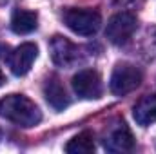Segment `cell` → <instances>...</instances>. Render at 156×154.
Segmentation results:
<instances>
[{
    "instance_id": "obj_13",
    "label": "cell",
    "mask_w": 156,
    "mask_h": 154,
    "mask_svg": "<svg viewBox=\"0 0 156 154\" xmlns=\"http://www.w3.org/2000/svg\"><path fill=\"white\" fill-rule=\"evenodd\" d=\"M4 82H5V78H4V73H2V71H0V85H2V83H4Z\"/></svg>"
},
{
    "instance_id": "obj_10",
    "label": "cell",
    "mask_w": 156,
    "mask_h": 154,
    "mask_svg": "<svg viewBox=\"0 0 156 154\" xmlns=\"http://www.w3.org/2000/svg\"><path fill=\"white\" fill-rule=\"evenodd\" d=\"M133 116L138 125L147 127L156 121V94L144 96L133 109Z\"/></svg>"
},
{
    "instance_id": "obj_3",
    "label": "cell",
    "mask_w": 156,
    "mask_h": 154,
    "mask_svg": "<svg viewBox=\"0 0 156 154\" xmlns=\"http://www.w3.org/2000/svg\"><path fill=\"white\" fill-rule=\"evenodd\" d=\"M142 83V71L133 64H118L111 75L109 89L116 96H125L133 93Z\"/></svg>"
},
{
    "instance_id": "obj_5",
    "label": "cell",
    "mask_w": 156,
    "mask_h": 154,
    "mask_svg": "<svg viewBox=\"0 0 156 154\" xmlns=\"http://www.w3.org/2000/svg\"><path fill=\"white\" fill-rule=\"evenodd\" d=\"M104 149L109 152H129L134 149V138L125 121H116L107 129L104 136Z\"/></svg>"
},
{
    "instance_id": "obj_2",
    "label": "cell",
    "mask_w": 156,
    "mask_h": 154,
    "mask_svg": "<svg viewBox=\"0 0 156 154\" xmlns=\"http://www.w3.org/2000/svg\"><path fill=\"white\" fill-rule=\"evenodd\" d=\"M64 24L76 35L82 37H93L102 24V16L94 9H80V7H69L62 15Z\"/></svg>"
},
{
    "instance_id": "obj_9",
    "label": "cell",
    "mask_w": 156,
    "mask_h": 154,
    "mask_svg": "<svg viewBox=\"0 0 156 154\" xmlns=\"http://www.w3.org/2000/svg\"><path fill=\"white\" fill-rule=\"evenodd\" d=\"M44 94H45V100L47 103L56 109V111H64L67 105H69V96L64 89V85L60 83L58 78H49L44 85Z\"/></svg>"
},
{
    "instance_id": "obj_1",
    "label": "cell",
    "mask_w": 156,
    "mask_h": 154,
    "mask_svg": "<svg viewBox=\"0 0 156 154\" xmlns=\"http://www.w3.org/2000/svg\"><path fill=\"white\" fill-rule=\"evenodd\" d=\"M0 116L20 127H35L42 121L38 105L24 94H7L0 100Z\"/></svg>"
},
{
    "instance_id": "obj_8",
    "label": "cell",
    "mask_w": 156,
    "mask_h": 154,
    "mask_svg": "<svg viewBox=\"0 0 156 154\" xmlns=\"http://www.w3.org/2000/svg\"><path fill=\"white\" fill-rule=\"evenodd\" d=\"M51 58L60 67H71L80 60V49L66 37H53L51 40Z\"/></svg>"
},
{
    "instance_id": "obj_14",
    "label": "cell",
    "mask_w": 156,
    "mask_h": 154,
    "mask_svg": "<svg viewBox=\"0 0 156 154\" xmlns=\"http://www.w3.org/2000/svg\"><path fill=\"white\" fill-rule=\"evenodd\" d=\"M0 142H2V129H0Z\"/></svg>"
},
{
    "instance_id": "obj_6",
    "label": "cell",
    "mask_w": 156,
    "mask_h": 154,
    "mask_svg": "<svg viewBox=\"0 0 156 154\" xmlns=\"http://www.w3.org/2000/svg\"><path fill=\"white\" fill-rule=\"evenodd\" d=\"M73 91L83 100H96L102 96V78L93 69H83L78 71L73 76Z\"/></svg>"
},
{
    "instance_id": "obj_7",
    "label": "cell",
    "mask_w": 156,
    "mask_h": 154,
    "mask_svg": "<svg viewBox=\"0 0 156 154\" xmlns=\"http://www.w3.org/2000/svg\"><path fill=\"white\" fill-rule=\"evenodd\" d=\"M37 56H38V47L31 42H26L7 54V65L15 76H24L31 69Z\"/></svg>"
},
{
    "instance_id": "obj_11",
    "label": "cell",
    "mask_w": 156,
    "mask_h": 154,
    "mask_svg": "<svg viewBox=\"0 0 156 154\" xmlns=\"http://www.w3.org/2000/svg\"><path fill=\"white\" fill-rule=\"evenodd\" d=\"M37 26H38V16L33 11L16 9L11 16V29L16 35H29L37 29Z\"/></svg>"
},
{
    "instance_id": "obj_12",
    "label": "cell",
    "mask_w": 156,
    "mask_h": 154,
    "mask_svg": "<svg viewBox=\"0 0 156 154\" xmlns=\"http://www.w3.org/2000/svg\"><path fill=\"white\" fill-rule=\"evenodd\" d=\"M66 151H67L69 154L94 152V136H93V132H89V131L80 132L78 136H75V138L66 145Z\"/></svg>"
},
{
    "instance_id": "obj_4",
    "label": "cell",
    "mask_w": 156,
    "mask_h": 154,
    "mask_svg": "<svg viewBox=\"0 0 156 154\" xmlns=\"http://www.w3.org/2000/svg\"><path fill=\"white\" fill-rule=\"evenodd\" d=\"M136 26H138V22H136V16L133 13H127V11L116 13L107 22L105 37H107V40L111 44H115V45H123V44H127L129 38L134 35Z\"/></svg>"
}]
</instances>
